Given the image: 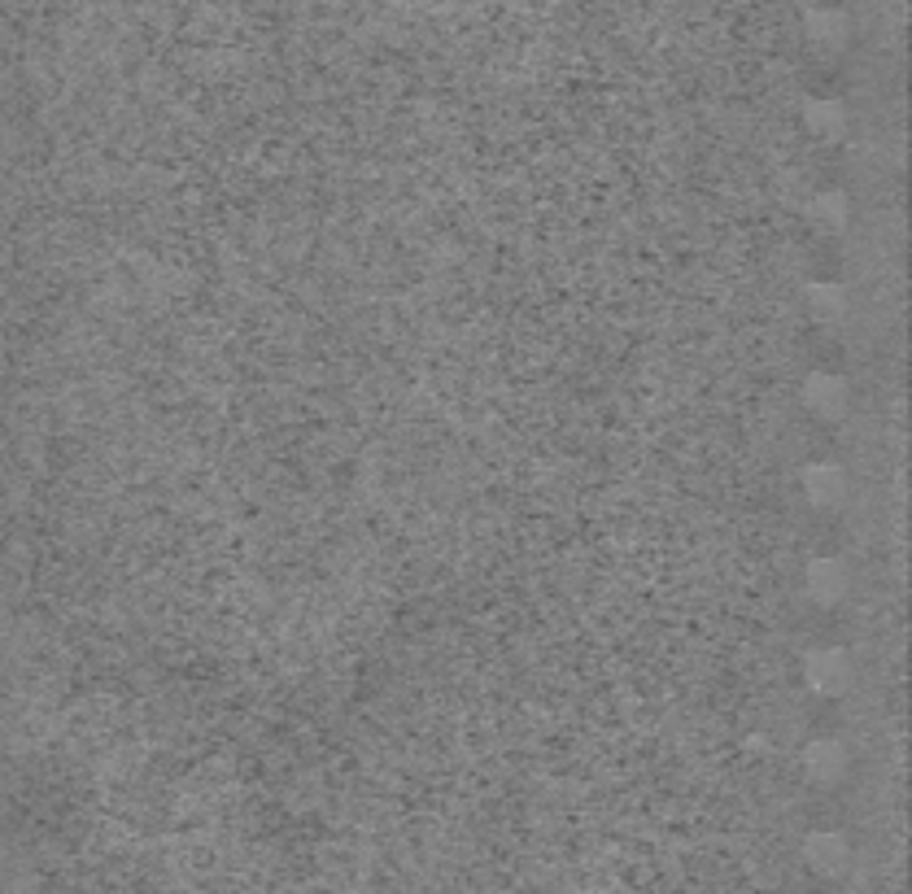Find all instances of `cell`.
<instances>
[{"mask_svg":"<svg viewBox=\"0 0 912 894\" xmlns=\"http://www.w3.org/2000/svg\"><path fill=\"white\" fill-rule=\"evenodd\" d=\"M803 297H808L817 319H842L847 315V288L842 284H808Z\"/></svg>","mask_w":912,"mask_h":894,"instance_id":"obj_10","label":"cell"},{"mask_svg":"<svg viewBox=\"0 0 912 894\" xmlns=\"http://www.w3.org/2000/svg\"><path fill=\"white\" fill-rule=\"evenodd\" d=\"M803 855H808V864H812L821 877H839L842 869H847V860H851V846H847V838L834 833V829H817V833L803 838Z\"/></svg>","mask_w":912,"mask_h":894,"instance_id":"obj_6","label":"cell"},{"mask_svg":"<svg viewBox=\"0 0 912 894\" xmlns=\"http://www.w3.org/2000/svg\"><path fill=\"white\" fill-rule=\"evenodd\" d=\"M851 677H855V668H851L847 650H839V646H817V650L803 655V681H808L812 693H821V698L847 693V689H851Z\"/></svg>","mask_w":912,"mask_h":894,"instance_id":"obj_1","label":"cell"},{"mask_svg":"<svg viewBox=\"0 0 912 894\" xmlns=\"http://www.w3.org/2000/svg\"><path fill=\"white\" fill-rule=\"evenodd\" d=\"M803 493H808L812 506L834 511V506L847 502V472L839 463H808L803 467Z\"/></svg>","mask_w":912,"mask_h":894,"instance_id":"obj_5","label":"cell"},{"mask_svg":"<svg viewBox=\"0 0 912 894\" xmlns=\"http://www.w3.org/2000/svg\"><path fill=\"white\" fill-rule=\"evenodd\" d=\"M847 763H851V756L839 738H817L803 747V777L817 785H839L847 777Z\"/></svg>","mask_w":912,"mask_h":894,"instance_id":"obj_4","label":"cell"},{"mask_svg":"<svg viewBox=\"0 0 912 894\" xmlns=\"http://www.w3.org/2000/svg\"><path fill=\"white\" fill-rule=\"evenodd\" d=\"M808 218L826 232V236H839V232H847V223H851V202L842 197V193H817L812 197V206H808Z\"/></svg>","mask_w":912,"mask_h":894,"instance_id":"obj_8","label":"cell"},{"mask_svg":"<svg viewBox=\"0 0 912 894\" xmlns=\"http://www.w3.org/2000/svg\"><path fill=\"white\" fill-rule=\"evenodd\" d=\"M803 31H808V40L821 44V49H842L847 35H851V18H847L842 9H812V13L803 18Z\"/></svg>","mask_w":912,"mask_h":894,"instance_id":"obj_7","label":"cell"},{"mask_svg":"<svg viewBox=\"0 0 912 894\" xmlns=\"http://www.w3.org/2000/svg\"><path fill=\"white\" fill-rule=\"evenodd\" d=\"M847 402H851V389H847V380H842V376L812 371V376L803 380V407L817 414V419L834 423V419L847 414Z\"/></svg>","mask_w":912,"mask_h":894,"instance_id":"obj_2","label":"cell"},{"mask_svg":"<svg viewBox=\"0 0 912 894\" xmlns=\"http://www.w3.org/2000/svg\"><path fill=\"white\" fill-rule=\"evenodd\" d=\"M803 127L817 140H839L847 132V110L839 101H808L803 105Z\"/></svg>","mask_w":912,"mask_h":894,"instance_id":"obj_9","label":"cell"},{"mask_svg":"<svg viewBox=\"0 0 912 894\" xmlns=\"http://www.w3.org/2000/svg\"><path fill=\"white\" fill-rule=\"evenodd\" d=\"M803 589H808L812 603L834 607V603L847 598V589H851V572H847L842 558H812V563H808V576H803Z\"/></svg>","mask_w":912,"mask_h":894,"instance_id":"obj_3","label":"cell"}]
</instances>
